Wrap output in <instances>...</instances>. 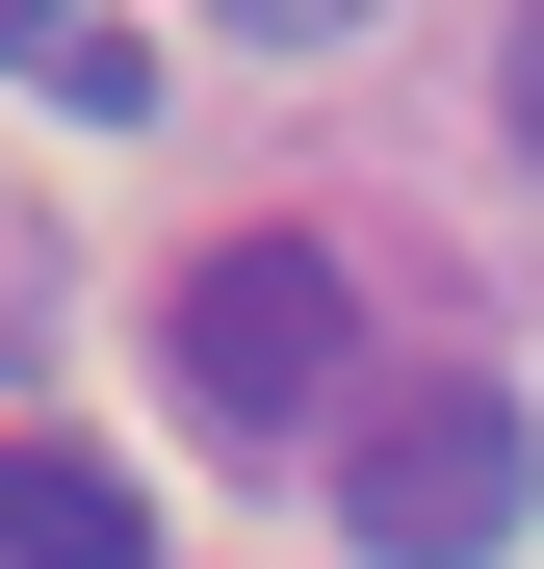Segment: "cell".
<instances>
[{"label": "cell", "mask_w": 544, "mask_h": 569, "mask_svg": "<svg viewBox=\"0 0 544 569\" xmlns=\"http://www.w3.org/2000/svg\"><path fill=\"white\" fill-rule=\"evenodd\" d=\"M156 362H181V415L311 440V415L363 389V284H337V233H208V259L156 284Z\"/></svg>", "instance_id": "obj_1"}, {"label": "cell", "mask_w": 544, "mask_h": 569, "mask_svg": "<svg viewBox=\"0 0 544 569\" xmlns=\"http://www.w3.org/2000/svg\"><path fill=\"white\" fill-rule=\"evenodd\" d=\"M518 518H544V440H518V389L415 362V389H363V415H337V543H363V569H493Z\"/></svg>", "instance_id": "obj_2"}, {"label": "cell", "mask_w": 544, "mask_h": 569, "mask_svg": "<svg viewBox=\"0 0 544 569\" xmlns=\"http://www.w3.org/2000/svg\"><path fill=\"white\" fill-rule=\"evenodd\" d=\"M0 569H156V492L105 440H0Z\"/></svg>", "instance_id": "obj_3"}, {"label": "cell", "mask_w": 544, "mask_h": 569, "mask_svg": "<svg viewBox=\"0 0 544 569\" xmlns=\"http://www.w3.org/2000/svg\"><path fill=\"white\" fill-rule=\"evenodd\" d=\"M0 78H27L52 130H156V27L130 0H0Z\"/></svg>", "instance_id": "obj_4"}, {"label": "cell", "mask_w": 544, "mask_h": 569, "mask_svg": "<svg viewBox=\"0 0 544 569\" xmlns=\"http://www.w3.org/2000/svg\"><path fill=\"white\" fill-rule=\"evenodd\" d=\"M208 27H234V52H363L389 0H208Z\"/></svg>", "instance_id": "obj_5"}, {"label": "cell", "mask_w": 544, "mask_h": 569, "mask_svg": "<svg viewBox=\"0 0 544 569\" xmlns=\"http://www.w3.org/2000/svg\"><path fill=\"white\" fill-rule=\"evenodd\" d=\"M493 104H518V156H544V0H518V52H493Z\"/></svg>", "instance_id": "obj_6"}, {"label": "cell", "mask_w": 544, "mask_h": 569, "mask_svg": "<svg viewBox=\"0 0 544 569\" xmlns=\"http://www.w3.org/2000/svg\"><path fill=\"white\" fill-rule=\"evenodd\" d=\"M0 337H27V233H0Z\"/></svg>", "instance_id": "obj_7"}]
</instances>
